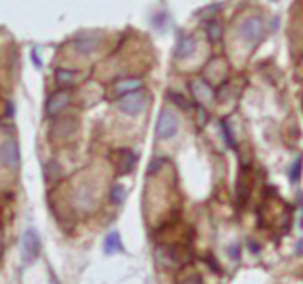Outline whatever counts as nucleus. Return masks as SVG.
I'll return each instance as SVG.
<instances>
[{"label":"nucleus","instance_id":"14","mask_svg":"<svg viewBox=\"0 0 303 284\" xmlns=\"http://www.w3.org/2000/svg\"><path fill=\"white\" fill-rule=\"evenodd\" d=\"M126 199V188L119 183H115L114 186L110 188V201L114 204H122Z\"/></svg>","mask_w":303,"mask_h":284},{"label":"nucleus","instance_id":"4","mask_svg":"<svg viewBox=\"0 0 303 284\" xmlns=\"http://www.w3.org/2000/svg\"><path fill=\"white\" fill-rule=\"evenodd\" d=\"M179 128V121L176 117V114L169 109H163L158 116L156 121V135L158 139H163V141H169L172 139L176 134H178Z\"/></svg>","mask_w":303,"mask_h":284},{"label":"nucleus","instance_id":"13","mask_svg":"<svg viewBox=\"0 0 303 284\" xmlns=\"http://www.w3.org/2000/svg\"><path fill=\"white\" fill-rule=\"evenodd\" d=\"M75 77H77L75 71H66V70H57L55 71L57 84L62 85V87H70V85L75 82Z\"/></svg>","mask_w":303,"mask_h":284},{"label":"nucleus","instance_id":"25","mask_svg":"<svg viewBox=\"0 0 303 284\" xmlns=\"http://www.w3.org/2000/svg\"><path fill=\"white\" fill-rule=\"evenodd\" d=\"M272 2H279V0H272Z\"/></svg>","mask_w":303,"mask_h":284},{"label":"nucleus","instance_id":"22","mask_svg":"<svg viewBox=\"0 0 303 284\" xmlns=\"http://www.w3.org/2000/svg\"><path fill=\"white\" fill-rule=\"evenodd\" d=\"M199 117H200V123H206V117H208V114L204 112V107H199Z\"/></svg>","mask_w":303,"mask_h":284},{"label":"nucleus","instance_id":"24","mask_svg":"<svg viewBox=\"0 0 303 284\" xmlns=\"http://www.w3.org/2000/svg\"><path fill=\"white\" fill-rule=\"evenodd\" d=\"M300 201H301V206H303V194H301V196H300Z\"/></svg>","mask_w":303,"mask_h":284},{"label":"nucleus","instance_id":"2","mask_svg":"<svg viewBox=\"0 0 303 284\" xmlns=\"http://www.w3.org/2000/svg\"><path fill=\"white\" fill-rule=\"evenodd\" d=\"M264 21L261 16H248L243 20V23L240 25V36L245 43L255 45L264 38Z\"/></svg>","mask_w":303,"mask_h":284},{"label":"nucleus","instance_id":"1","mask_svg":"<svg viewBox=\"0 0 303 284\" xmlns=\"http://www.w3.org/2000/svg\"><path fill=\"white\" fill-rule=\"evenodd\" d=\"M146 103H147L146 91L137 89V91H131L128 94H122L117 102V107L121 112L128 114V116H137V114H140L146 109Z\"/></svg>","mask_w":303,"mask_h":284},{"label":"nucleus","instance_id":"3","mask_svg":"<svg viewBox=\"0 0 303 284\" xmlns=\"http://www.w3.org/2000/svg\"><path fill=\"white\" fill-rule=\"evenodd\" d=\"M39 253H41V240L36 229H27L21 238V260L25 265H30L38 260Z\"/></svg>","mask_w":303,"mask_h":284},{"label":"nucleus","instance_id":"18","mask_svg":"<svg viewBox=\"0 0 303 284\" xmlns=\"http://www.w3.org/2000/svg\"><path fill=\"white\" fill-rule=\"evenodd\" d=\"M220 127H222L223 139H225L227 146H230V147H236V141H234L232 134H230V130H229V124H227V121H222V123H220Z\"/></svg>","mask_w":303,"mask_h":284},{"label":"nucleus","instance_id":"17","mask_svg":"<svg viewBox=\"0 0 303 284\" xmlns=\"http://www.w3.org/2000/svg\"><path fill=\"white\" fill-rule=\"evenodd\" d=\"M169 98H171V102L176 103V107H179L181 110H188L190 109V102L181 94V92H171V94H169Z\"/></svg>","mask_w":303,"mask_h":284},{"label":"nucleus","instance_id":"16","mask_svg":"<svg viewBox=\"0 0 303 284\" xmlns=\"http://www.w3.org/2000/svg\"><path fill=\"white\" fill-rule=\"evenodd\" d=\"M301 167H303V158L298 156L296 160L293 162L291 169H289V178H291V181H293V183H296L298 179H300V176H301Z\"/></svg>","mask_w":303,"mask_h":284},{"label":"nucleus","instance_id":"19","mask_svg":"<svg viewBox=\"0 0 303 284\" xmlns=\"http://www.w3.org/2000/svg\"><path fill=\"white\" fill-rule=\"evenodd\" d=\"M202 281H200V277H199V275H195V274H193V275H190V277L188 279H185V281H183L181 284H200Z\"/></svg>","mask_w":303,"mask_h":284},{"label":"nucleus","instance_id":"21","mask_svg":"<svg viewBox=\"0 0 303 284\" xmlns=\"http://www.w3.org/2000/svg\"><path fill=\"white\" fill-rule=\"evenodd\" d=\"M32 60H34V66H36V68H41V66H43L41 59L38 57V52H36V50H32Z\"/></svg>","mask_w":303,"mask_h":284},{"label":"nucleus","instance_id":"15","mask_svg":"<svg viewBox=\"0 0 303 284\" xmlns=\"http://www.w3.org/2000/svg\"><path fill=\"white\" fill-rule=\"evenodd\" d=\"M206 32H208L211 41H218L220 36H222V25L216 20H209L208 23H206Z\"/></svg>","mask_w":303,"mask_h":284},{"label":"nucleus","instance_id":"12","mask_svg":"<svg viewBox=\"0 0 303 284\" xmlns=\"http://www.w3.org/2000/svg\"><path fill=\"white\" fill-rule=\"evenodd\" d=\"M96 46H98V39L91 38V36H84V38H80L77 41V50L80 53H85V55L94 52Z\"/></svg>","mask_w":303,"mask_h":284},{"label":"nucleus","instance_id":"8","mask_svg":"<svg viewBox=\"0 0 303 284\" xmlns=\"http://www.w3.org/2000/svg\"><path fill=\"white\" fill-rule=\"evenodd\" d=\"M195 50H197V39L193 36H181L174 48V57L179 60L188 59Z\"/></svg>","mask_w":303,"mask_h":284},{"label":"nucleus","instance_id":"11","mask_svg":"<svg viewBox=\"0 0 303 284\" xmlns=\"http://www.w3.org/2000/svg\"><path fill=\"white\" fill-rule=\"evenodd\" d=\"M105 253L107 254H115V253H121L122 250V242H121V236H119L117 231H112L107 235L105 238V245H103Z\"/></svg>","mask_w":303,"mask_h":284},{"label":"nucleus","instance_id":"10","mask_svg":"<svg viewBox=\"0 0 303 284\" xmlns=\"http://www.w3.org/2000/svg\"><path fill=\"white\" fill-rule=\"evenodd\" d=\"M137 89H142V80H139V78H124V80L115 82V85H114L115 94H119V96L128 94V92L137 91Z\"/></svg>","mask_w":303,"mask_h":284},{"label":"nucleus","instance_id":"5","mask_svg":"<svg viewBox=\"0 0 303 284\" xmlns=\"http://www.w3.org/2000/svg\"><path fill=\"white\" fill-rule=\"evenodd\" d=\"M0 164L9 169H16L20 165V147L16 141L7 139L0 142Z\"/></svg>","mask_w":303,"mask_h":284},{"label":"nucleus","instance_id":"9","mask_svg":"<svg viewBox=\"0 0 303 284\" xmlns=\"http://www.w3.org/2000/svg\"><path fill=\"white\" fill-rule=\"evenodd\" d=\"M190 89H192L193 96L199 100L200 103H208L213 98V91L208 84H206L202 78H195V80L190 82Z\"/></svg>","mask_w":303,"mask_h":284},{"label":"nucleus","instance_id":"23","mask_svg":"<svg viewBox=\"0 0 303 284\" xmlns=\"http://www.w3.org/2000/svg\"><path fill=\"white\" fill-rule=\"evenodd\" d=\"M298 250L303 253V240H300V243H298Z\"/></svg>","mask_w":303,"mask_h":284},{"label":"nucleus","instance_id":"26","mask_svg":"<svg viewBox=\"0 0 303 284\" xmlns=\"http://www.w3.org/2000/svg\"><path fill=\"white\" fill-rule=\"evenodd\" d=\"M301 228H303V218H301Z\"/></svg>","mask_w":303,"mask_h":284},{"label":"nucleus","instance_id":"20","mask_svg":"<svg viewBox=\"0 0 303 284\" xmlns=\"http://www.w3.org/2000/svg\"><path fill=\"white\" fill-rule=\"evenodd\" d=\"M160 167H161V160H153V162H151V165H149V174L156 172Z\"/></svg>","mask_w":303,"mask_h":284},{"label":"nucleus","instance_id":"7","mask_svg":"<svg viewBox=\"0 0 303 284\" xmlns=\"http://www.w3.org/2000/svg\"><path fill=\"white\" fill-rule=\"evenodd\" d=\"M137 162V154L131 149H119L115 153V165H117L119 174H128L133 171Z\"/></svg>","mask_w":303,"mask_h":284},{"label":"nucleus","instance_id":"6","mask_svg":"<svg viewBox=\"0 0 303 284\" xmlns=\"http://www.w3.org/2000/svg\"><path fill=\"white\" fill-rule=\"evenodd\" d=\"M71 102V92L68 87L60 89V91L53 92L48 98V103H46V114L52 117H55L57 114H60Z\"/></svg>","mask_w":303,"mask_h":284}]
</instances>
